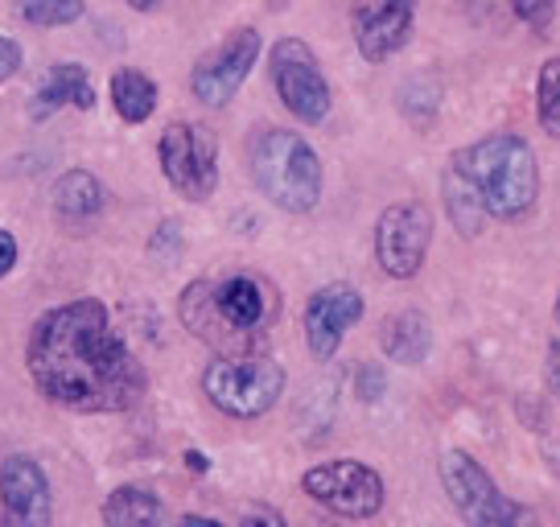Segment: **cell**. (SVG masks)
Listing matches in <instances>:
<instances>
[{"mask_svg": "<svg viewBox=\"0 0 560 527\" xmlns=\"http://www.w3.org/2000/svg\"><path fill=\"white\" fill-rule=\"evenodd\" d=\"M368 314V301L354 284L334 281L326 289H317L310 305H305V347L317 363H330L347 330H354Z\"/></svg>", "mask_w": 560, "mask_h": 527, "instance_id": "obj_13", "label": "cell"}, {"mask_svg": "<svg viewBox=\"0 0 560 527\" xmlns=\"http://www.w3.org/2000/svg\"><path fill=\"white\" fill-rule=\"evenodd\" d=\"M182 321H186V330H194V335L202 338V342H210V347H223V351L240 347V342L231 338L228 326H223L214 301H210V281L186 284V293H182Z\"/></svg>", "mask_w": 560, "mask_h": 527, "instance_id": "obj_19", "label": "cell"}, {"mask_svg": "<svg viewBox=\"0 0 560 527\" xmlns=\"http://www.w3.org/2000/svg\"><path fill=\"white\" fill-rule=\"evenodd\" d=\"M247 169L256 190L289 214H310L322 202V161L314 144L289 128H260L247 144Z\"/></svg>", "mask_w": 560, "mask_h": 527, "instance_id": "obj_3", "label": "cell"}, {"mask_svg": "<svg viewBox=\"0 0 560 527\" xmlns=\"http://www.w3.org/2000/svg\"><path fill=\"white\" fill-rule=\"evenodd\" d=\"M450 165L482 198L487 219L520 223L540 202V165H536L532 144L515 132H490L482 141L457 149Z\"/></svg>", "mask_w": 560, "mask_h": 527, "instance_id": "obj_2", "label": "cell"}, {"mask_svg": "<svg viewBox=\"0 0 560 527\" xmlns=\"http://www.w3.org/2000/svg\"><path fill=\"white\" fill-rule=\"evenodd\" d=\"M18 71H21V46L9 42V37H0V83L13 79Z\"/></svg>", "mask_w": 560, "mask_h": 527, "instance_id": "obj_28", "label": "cell"}, {"mask_svg": "<svg viewBox=\"0 0 560 527\" xmlns=\"http://www.w3.org/2000/svg\"><path fill=\"white\" fill-rule=\"evenodd\" d=\"M177 527H223V524H219V519H207V515H186Z\"/></svg>", "mask_w": 560, "mask_h": 527, "instance_id": "obj_33", "label": "cell"}, {"mask_svg": "<svg viewBox=\"0 0 560 527\" xmlns=\"http://www.w3.org/2000/svg\"><path fill=\"white\" fill-rule=\"evenodd\" d=\"M177 251H182V231H177L174 219H165L158 231H153V239H149V256H158L161 264L177 260Z\"/></svg>", "mask_w": 560, "mask_h": 527, "instance_id": "obj_27", "label": "cell"}, {"mask_svg": "<svg viewBox=\"0 0 560 527\" xmlns=\"http://www.w3.org/2000/svg\"><path fill=\"white\" fill-rule=\"evenodd\" d=\"M0 527H54L50 478L34 457L0 461Z\"/></svg>", "mask_w": 560, "mask_h": 527, "instance_id": "obj_12", "label": "cell"}, {"mask_svg": "<svg viewBox=\"0 0 560 527\" xmlns=\"http://www.w3.org/2000/svg\"><path fill=\"white\" fill-rule=\"evenodd\" d=\"M112 104H116V116L124 124H144L158 112V83L144 71L124 67L112 74Z\"/></svg>", "mask_w": 560, "mask_h": 527, "instance_id": "obj_20", "label": "cell"}, {"mask_svg": "<svg viewBox=\"0 0 560 527\" xmlns=\"http://www.w3.org/2000/svg\"><path fill=\"white\" fill-rule=\"evenodd\" d=\"M165 181L190 202H207L219 190V141L202 124L174 120L158 141Z\"/></svg>", "mask_w": 560, "mask_h": 527, "instance_id": "obj_6", "label": "cell"}, {"mask_svg": "<svg viewBox=\"0 0 560 527\" xmlns=\"http://www.w3.org/2000/svg\"><path fill=\"white\" fill-rule=\"evenodd\" d=\"M396 99H400L404 120L412 124V128H429V124L438 120V107H441L438 79H429V74H412V79H404V87H400Z\"/></svg>", "mask_w": 560, "mask_h": 527, "instance_id": "obj_22", "label": "cell"}, {"mask_svg": "<svg viewBox=\"0 0 560 527\" xmlns=\"http://www.w3.org/2000/svg\"><path fill=\"white\" fill-rule=\"evenodd\" d=\"M544 457H548V466H552V475L560 478V445H544Z\"/></svg>", "mask_w": 560, "mask_h": 527, "instance_id": "obj_34", "label": "cell"}, {"mask_svg": "<svg viewBox=\"0 0 560 527\" xmlns=\"http://www.w3.org/2000/svg\"><path fill=\"white\" fill-rule=\"evenodd\" d=\"M380 347H384L392 363L420 367L429 359V351H433V326H429V317L420 314V309H400V314H392L384 321Z\"/></svg>", "mask_w": 560, "mask_h": 527, "instance_id": "obj_16", "label": "cell"}, {"mask_svg": "<svg viewBox=\"0 0 560 527\" xmlns=\"http://www.w3.org/2000/svg\"><path fill=\"white\" fill-rule=\"evenodd\" d=\"M260 34L244 25V30H235L228 34L219 46L210 54L198 58V67L190 71V91L194 99H202L207 107H223L231 104L240 87L247 83V74L256 67V58H260Z\"/></svg>", "mask_w": 560, "mask_h": 527, "instance_id": "obj_10", "label": "cell"}, {"mask_svg": "<svg viewBox=\"0 0 560 527\" xmlns=\"http://www.w3.org/2000/svg\"><path fill=\"white\" fill-rule=\"evenodd\" d=\"M384 391H387V371L380 363H359V371H354V396L363 405H375Z\"/></svg>", "mask_w": 560, "mask_h": 527, "instance_id": "obj_26", "label": "cell"}, {"mask_svg": "<svg viewBox=\"0 0 560 527\" xmlns=\"http://www.w3.org/2000/svg\"><path fill=\"white\" fill-rule=\"evenodd\" d=\"M272 87L289 116H298L301 124H322L330 116V83L317 54L301 37H280L272 46Z\"/></svg>", "mask_w": 560, "mask_h": 527, "instance_id": "obj_8", "label": "cell"}, {"mask_svg": "<svg viewBox=\"0 0 560 527\" xmlns=\"http://www.w3.org/2000/svg\"><path fill=\"white\" fill-rule=\"evenodd\" d=\"M107 527H161L165 524V507L149 487H116L104 503Z\"/></svg>", "mask_w": 560, "mask_h": 527, "instance_id": "obj_18", "label": "cell"}, {"mask_svg": "<svg viewBox=\"0 0 560 527\" xmlns=\"http://www.w3.org/2000/svg\"><path fill=\"white\" fill-rule=\"evenodd\" d=\"M25 367L37 391L70 412H128L149 387L140 359L95 297L67 301L37 317Z\"/></svg>", "mask_w": 560, "mask_h": 527, "instance_id": "obj_1", "label": "cell"}, {"mask_svg": "<svg viewBox=\"0 0 560 527\" xmlns=\"http://www.w3.org/2000/svg\"><path fill=\"white\" fill-rule=\"evenodd\" d=\"M544 375H548V387L552 396L560 400V335L548 342V359H544Z\"/></svg>", "mask_w": 560, "mask_h": 527, "instance_id": "obj_30", "label": "cell"}, {"mask_svg": "<svg viewBox=\"0 0 560 527\" xmlns=\"http://www.w3.org/2000/svg\"><path fill=\"white\" fill-rule=\"evenodd\" d=\"M128 4H132V9H137V13H149V9H158L161 0H128Z\"/></svg>", "mask_w": 560, "mask_h": 527, "instance_id": "obj_35", "label": "cell"}, {"mask_svg": "<svg viewBox=\"0 0 560 527\" xmlns=\"http://www.w3.org/2000/svg\"><path fill=\"white\" fill-rule=\"evenodd\" d=\"M441 194H445V214H450V223H454V227L462 231L466 239L482 235V227H487L482 198L474 194V186L462 174H457L454 165H445V174H441Z\"/></svg>", "mask_w": 560, "mask_h": 527, "instance_id": "obj_21", "label": "cell"}, {"mask_svg": "<svg viewBox=\"0 0 560 527\" xmlns=\"http://www.w3.org/2000/svg\"><path fill=\"white\" fill-rule=\"evenodd\" d=\"M18 13L30 25L54 30V25H70L83 17V0H18Z\"/></svg>", "mask_w": 560, "mask_h": 527, "instance_id": "obj_24", "label": "cell"}, {"mask_svg": "<svg viewBox=\"0 0 560 527\" xmlns=\"http://www.w3.org/2000/svg\"><path fill=\"white\" fill-rule=\"evenodd\" d=\"M301 491L326 511L342 515V519H371L384 507V478L371 470L368 461L354 457H338V461H322L314 470L301 475Z\"/></svg>", "mask_w": 560, "mask_h": 527, "instance_id": "obj_7", "label": "cell"}, {"mask_svg": "<svg viewBox=\"0 0 560 527\" xmlns=\"http://www.w3.org/2000/svg\"><path fill=\"white\" fill-rule=\"evenodd\" d=\"M536 120L552 141H560V54L536 74Z\"/></svg>", "mask_w": 560, "mask_h": 527, "instance_id": "obj_23", "label": "cell"}, {"mask_svg": "<svg viewBox=\"0 0 560 527\" xmlns=\"http://www.w3.org/2000/svg\"><path fill=\"white\" fill-rule=\"evenodd\" d=\"M210 301L223 317V326L231 330V338L252 351V338H260L272 321H277V289L256 277V272H231L223 281H210Z\"/></svg>", "mask_w": 560, "mask_h": 527, "instance_id": "obj_11", "label": "cell"}, {"mask_svg": "<svg viewBox=\"0 0 560 527\" xmlns=\"http://www.w3.org/2000/svg\"><path fill=\"white\" fill-rule=\"evenodd\" d=\"M202 396L235 421H256L284 396V367L272 354H223L202 371Z\"/></svg>", "mask_w": 560, "mask_h": 527, "instance_id": "obj_4", "label": "cell"}, {"mask_svg": "<svg viewBox=\"0 0 560 527\" xmlns=\"http://www.w3.org/2000/svg\"><path fill=\"white\" fill-rule=\"evenodd\" d=\"M557 317H560V301H557Z\"/></svg>", "mask_w": 560, "mask_h": 527, "instance_id": "obj_36", "label": "cell"}, {"mask_svg": "<svg viewBox=\"0 0 560 527\" xmlns=\"http://www.w3.org/2000/svg\"><path fill=\"white\" fill-rule=\"evenodd\" d=\"M107 207V194L100 186V177L88 169H70L54 181V219L67 231H88Z\"/></svg>", "mask_w": 560, "mask_h": 527, "instance_id": "obj_15", "label": "cell"}, {"mask_svg": "<svg viewBox=\"0 0 560 527\" xmlns=\"http://www.w3.org/2000/svg\"><path fill=\"white\" fill-rule=\"evenodd\" d=\"M441 487L450 494V503L470 527H540L536 511L527 503H515L494 487L482 461H474L466 449H450L441 454Z\"/></svg>", "mask_w": 560, "mask_h": 527, "instance_id": "obj_5", "label": "cell"}, {"mask_svg": "<svg viewBox=\"0 0 560 527\" xmlns=\"http://www.w3.org/2000/svg\"><path fill=\"white\" fill-rule=\"evenodd\" d=\"M186 466H190L194 475H207V470H210L207 454H198V449H186Z\"/></svg>", "mask_w": 560, "mask_h": 527, "instance_id": "obj_32", "label": "cell"}, {"mask_svg": "<svg viewBox=\"0 0 560 527\" xmlns=\"http://www.w3.org/2000/svg\"><path fill=\"white\" fill-rule=\"evenodd\" d=\"M560 0H511V13L524 21L532 34H548L557 25Z\"/></svg>", "mask_w": 560, "mask_h": 527, "instance_id": "obj_25", "label": "cell"}, {"mask_svg": "<svg viewBox=\"0 0 560 527\" xmlns=\"http://www.w3.org/2000/svg\"><path fill=\"white\" fill-rule=\"evenodd\" d=\"M79 107V112H91L95 107V87H91V74L79 67V62H58L50 67L46 83L37 87L34 95V120H46L58 107Z\"/></svg>", "mask_w": 560, "mask_h": 527, "instance_id": "obj_17", "label": "cell"}, {"mask_svg": "<svg viewBox=\"0 0 560 527\" xmlns=\"http://www.w3.org/2000/svg\"><path fill=\"white\" fill-rule=\"evenodd\" d=\"M433 244V211L424 202H392L375 223V260L392 281H412Z\"/></svg>", "mask_w": 560, "mask_h": 527, "instance_id": "obj_9", "label": "cell"}, {"mask_svg": "<svg viewBox=\"0 0 560 527\" xmlns=\"http://www.w3.org/2000/svg\"><path fill=\"white\" fill-rule=\"evenodd\" d=\"M240 527H289V524H284L280 511H272V507H247Z\"/></svg>", "mask_w": 560, "mask_h": 527, "instance_id": "obj_29", "label": "cell"}, {"mask_svg": "<svg viewBox=\"0 0 560 527\" xmlns=\"http://www.w3.org/2000/svg\"><path fill=\"white\" fill-rule=\"evenodd\" d=\"M13 264H18V239H13V231L0 227V281L13 272Z\"/></svg>", "mask_w": 560, "mask_h": 527, "instance_id": "obj_31", "label": "cell"}, {"mask_svg": "<svg viewBox=\"0 0 560 527\" xmlns=\"http://www.w3.org/2000/svg\"><path fill=\"white\" fill-rule=\"evenodd\" d=\"M354 46L368 62H387L412 42L417 30V0H354L350 9Z\"/></svg>", "mask_w": 560, "mask_h": 527, "instance_id": "obj_14", "label": "cell"}]
</instances>
